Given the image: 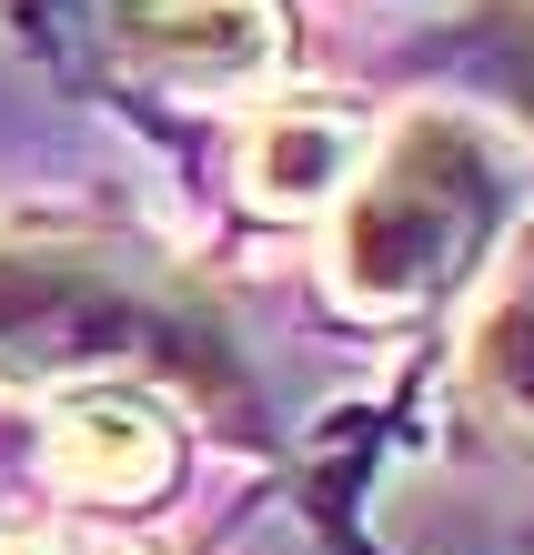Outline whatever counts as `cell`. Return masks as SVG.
<instances>
[{"label": "cell", "instance_id": "277c9868", "mask_svg": "<svg viewBox=\"0 0 534 555\" xmlns=\"http://www.w3.org/2000/svg\"><path fill=\"white\" fill-rule=\"evenodd\" d=\"M393 91L353 81H292L273 102L232 112L222 132L192 152V182L222 212V243H313L333 192L353 182V162L374 152Z\"/></svg>", "mask_w": 534, "mask_h": 555}, {"label": "cell", "instance_id": "52a82bcc", "mask_svg": "<svg viewBox=\"0 0 534 555\" xmlns=\"http://www.w3.org/2000/svg\"><path fill=\"white\" fill-rule=\"evenodd\" d=\"M383 91L464 102L534 162V0H444L424 30L383 51Z\"/></svg>", "mask_w": 534, "mask_h": 555}, {"label": "cell", "instance_id": "7a4b0ae2", "mask_svg": "<svg viewBox=\"0 0 534 555\" xmlns=\"http://www.w3.org/2000/svg\"><path fill=\"white\" fill-rule=\"evenodd\" d=\"M534 222V162L484 112L393 91L374 152L313 222V293L374 344H433L494 253Z\"/></svg>", "mask_w": 534, "mask_h": 555}, {"label": "cell", "instance_id": "6da1fadb", "mask_svg": "<svg viewBox=\"0 0 534 555\" xmlns=\"http://www.w3.org/2000/svg\"><path fill=\"white\" fill-rule=\"evenodd\" d=\"M71 384H152L192 435L252 465H283L273 395L252 344L212 283V253L161 243L121 212H11L0 222V395H71Z\"/></svg>", "mask_w": 534, "mask_h": 555}, {"label": "cell", "instance_id": "ba28073f", "mask_svg": "<svg viewBox=\"0 0 534 555\" xmlns=\"http://www.w3.org/2000/svg\"><path fill=\"white\" fill-rule=\"evenodd\" d=\"M0 555H81V545L51 535V526H0Z\"/></svg>", "mask_w": 534, "mask_h": 555}, {"label": "cell", "instance_id": "8992f818", "mask_svg": "<svg viewBox=\"0 0 534 555\" xmlns=\"http://www.w3.org/2000/svg\"><path fill=\"white\" fill-rule=\"evenodd\" d=\"M192 475V424L152 384H71L41 424V485L91 515H161Z\"/></svg>", "mask_w": 534, "mask_h": 555}, {"label": "cell", "instance_id": "5b68a950", "mask_svg": "<svg viewBox=\"0 0 534 555\" xmlns=\"http://www.w3.org/2000/svg\"><path fill=\"white\" fill-rule=\"evenodd\" d=\"M433 435L464 465L534 475V222L494 253V273L433 334Z\"/></svg>", "mask_w": 534, "mask_h": 555}, {"label": "cell", "instance_id": "3957f363", "mask_svg": "<svg viewBox=\"0 0 534 555\" xmlns=\"http://www.w3.org/2000/svg\"><path fill=\"white\" fill-rule=\"evenodd\" d=\"M0 41L192 162L232 112L303 81V0H0Z\"/></svg>", "mask_w": 534, "mask_h": 555}, {"label": "cell", "instance_id": "9c48e42d", "mask_svg": "<svg viewBox=\"0 0 534 555\" xmlns=\"http://www.w3.org/2000/svg\"><path fill=\"white\" fill-rule=\"evenodd\" d=\"M524 555H534V535H524Z\"/></svg>", "mask_w": 534, "mask_h": 555}]
</instances>
